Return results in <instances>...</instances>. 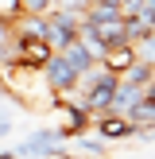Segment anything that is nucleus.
I'll use <instances>...</instances> for the list:
<instances>
[{
    "label": "nucleus",
    "instance_id": "nucleus-1",
    "mask_svg": "<svg viewBox=\"0 0 155 159\" xmlns=\"http://www.w3.org/2000/svg\"><path fill=\"white\" fill-rule=\"evenodd\" d=\"M16 159H70V140H62L58 128H35L12 148Z\"/></svg>",
    "mask_w": 155,
    "mask_h": 159
},
{
    "label": "nucleus",
    "instance_id": "nucleus-2",
    "mask_svg": "<svg viewBox=\"0 0 155 159\" xmlns=\"http://www.w3.org/2000/svg\"><path fill=\"white\" fill-rule=\"evenodd\" d=\"M46 20V47L51 51H66L70 43L78 39V27H82V16H74V12H66V8H51V12L43 16Z\"/></svg>",
    "mask_w": 155,
    "mask_h": 159
},
{
    "label": "nucleus",
    "instance_id": "nucleus-3",
    "mask_svg": "<svg viewBox=\"0 0 155 159\" xmlns=\"http://www.w3.org/2000/svg\"><path fill=\"white\" fill-rule=\"evenodd\" d=\"M39 74H43V82H46L51 93H58V97H74V89H78V70L62 58V51H54L51 58L39 66Z\"/></svg>",
    "mask_w": 155,
    "mask_h": 159
},
{
    "label": "nucleus",
    "instance_id": "nucleus-4",
    "mask_svg": "<svg viewBox=\"0 0 155 159\" xmlns=\"http://www.w3.org/2000/svg\"><path fill=\"white\" fill-rule=\"evenodd\" d=\"M144 101V85H136V82H116V93H113V101H108V116H128L132 109Z\"/></svg>",
    "mask_w": 155,
    "mask_h": 159
},
{
    "label": "nucleus",
    "instance_id": "nucleus-5",
    "mask_svg": "<svg viewBox=\"0 0 155 159\" xmlns=\"http://www.w3.org/2000/svg\"><path fill=\"white\" fill-rule=\"evenodd\" d=\"M93 132H97L101 140H132L140 128L128 120V116H108V113H105V116L93 120Z\"/></svg>",
    "mask_w": 155,
    "mask_h": 159
},
{
    "label": "nucleus",
    "instance_id": "nucleus-6",
    "mask_svg": "<svg viewBox=\"0 0 155 159\" xmlns=\"http://www.w3.org/2000/svg\"><path fill=\"white\" fill-rule=\"evenodd\" d=\"M62 58H66L70 66L78 70V78H82V74H89V70H97V66H101V62H97V54H93L89 47L82 43V39H74V43H70L66 51H62Z\"/></svg>",
    "mask_w": 155,
    "mask_h": 159
},
{
    "label": "nucleus",
    "instance_id": "nucleus-7",
    "mask_svg": "<svg viewBox=\"0 0 155 159\" xmlns=\"http://www.w3.org/2000/svg\"><path fill=\"white\" fill-rule=\"evenodd\" d=\"M132 62H136V51H132V43L105 47V54H101V66H105V70H113V74H124Z\"/></svg>",
    "mask_w": 155,
    "mask_h": 159
},
{
    "label": "nucleus",
    "instance_id": "nucleus-8",
    "mask_svg": "<svg viewBox=\"0 0 155 159\" xmlns=\"http://www.w3.org/2000/svg\"><path fill=\"white\" fill-rule=\"evenodd\" d=\"M74 152L78 155H89V159H101V155L108 152V144L101 136H74Z\"/></svg>",
    "mask_w": 155,
    "mask_h": 159
},
{
    "label": "nucleus",
    "instance_id": "nucleus-9",
    "mask_svg": "<svg viewBox=\"0 0 155 159\" xmlns=\"http://www.w3.org/2000/svg\"><path fill=\"white\" fill-rule=\"evenodd\" d=\"M147 31H151V16H124V35H128V43L144 39Z\"/></svg>",
    "mask_w": 155,
    "mask_h": 159
},
{
    "label": "nucleus",
    "instance_id": "nucleus-10",
    "mask_svg": "<svg viewBox=\"0 0 155 159\" xmlns=\"http://www.w3.org/2000/svg\"><path fill=\"white\" fill-rule=\"evenodd\" d=\"M132 51H136L140 62H151V66H155V27L147 31L144 39H136V43H132Z\"/></svg>",
    "mask_w": 155,
    "mask_h": 159
},
{
    "label": "nucleus",
    "instance_id": "nucleus-11",
    "mask_svg": "<svg viewBox=\"0 0 155 159\" xmlns=\"http://www.w3.org/2000/svg\"><path fill=\"white\" fill-rule=\"evenodd\" d=\"M20 16H23L20 0H0V23H16Z\"/></svg>",
    "mask_w": 155,
    "mask_h": 159
},
{
    "label": "nucleus",
    "instance_id": "nucleus-12",
    "mask_svg": "<svg viewBox=\"0 0 155 159\" xmlns=\"http://www.w3.org/2000/svg\"><path fill=\"white\" fill-rule=\"evenodd\" d=\"M20 8H23V16H46L54 8V0H20Z\"/></svg>",
    "mask_w": 155,
    "mask_h": 159
},
{
    "label": "nucleus",
    "instance_id": "nucleus-13",
    "mask_svg": "<svg viewBox=\"0 0 155 159\" xmlns=\"http://www.w3.org/2000/svg\"><path fill=\"white\" fill-rule=\"evenodd\" d=\"M0 136H12V120H8V113H0Z\"/></svg>",
    "mask_w": 155,
    "mask_h": 159
},
{
    "label": "nucleus",
    "instance_id": "nucleus-14",
    "mask_svg": "<svg viewBox=\"0 0 155 159\" xmlns=\"http://www.w3.org/2000/svg\"><path fill=\"white\" fill-rule=\"evenodd\" d=\"M0 159H16V155H12V152H0Z\"/></svg>",
    "mask_w": 155,
    "mask_h": 159
}]
</instances>
